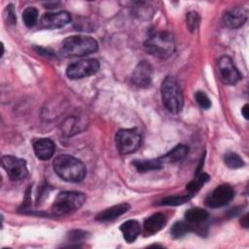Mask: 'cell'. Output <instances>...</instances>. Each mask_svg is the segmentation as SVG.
I'll return each mask as SVG.
<instances>
[{
  "instance_id": "f1b7e54d",
  "label": "cell",
  "mask_w": 249,
  "mask_h": 249,
  "mask_svg": "<svg viewBox=\"0 0 249 249\" xmlns=\"http://www.w3.org/2000/svg\"><path fill=\"white\" fill-rule=\"evenodd\" d=\"M83 233H84V232H82V233H81V231H76L71 232V233H70V236H72L71 238H72V240H73V241H77V240L82 239V238L85 236V234H83Z\"/></svg>"
},
{
  "instance_id": "8992f818",
  "label": "cell",
  "mask_w": 249,
  "mask_h": 249,
  "mask_svg": "<svg viewBox=\"0 0 249 249\" xmlns=\"http://www.w3.org/2000/svg\"><path fill=\"white\" fill-rule=\"evenodd\" d=\"M115 140L120 154H131L137 151L141 145V133L136 128L120 129L116 134Z\"/></svg>"
},
{
  "instance_id": "30bf717a",
  "label": "cell",
  "mask_w": 249,
  "mask_h": 249,
  "mask_svg": "<svg viewBox=\"0 0 249 249\" xmlns=\"http://www.w3.org/2000/svg\"><path fill=\"white\" fill-rule=\"evenodd\" d=\"M218 71L220 79L225 85H234L242 78L231 58L228 55H223L219 58Z\"/></svg>"
},
{
  "instance_id": "7402d4cb",
  "label": "cell",
  "mask_w": 249,
  "mask_h": 249,
  "mask_svg": "<svg viewBox=\"0 0 249 249\" xmlns=\"http://www.w3.org/2000/svg\"><path fill=\"white\" fill-rule=\"evenodd\" d=\"M210 179L209 175L206 173H200L198 174L193 181H191L187 186H186V190L188 192V194L192 195L193 196H195V194Z\"/></svg>"
},
{
  "instance_id": "3957f363",
  "label": "cell",
  "mask_w": 249,
  "mask_h": 249,
  "mask_svg": "<svg viewBox=\"0 0 249 249\" xmlns=\"http://www.w3.org/2000/svg\"><path fill=\"white\" fill-rule=\"evenodd\" d=\"M97 48V42L92 37L74 35L66 38L62 42L59 53L65 57L83 56L96 52Z\"/></svg>"
},
{
  "instance_id": "cb8c5ba5",
  "label": "cell",
  "mask_w": 249,
  "mask_h": 249,
  "mask_svg": "<svg viewBox=\"0 0 249 249\" xmlns=\"http://www.w3.org/2000/svg\"><path fill=\"white\" fill-rule=\"evenodd\" d=\"M224 161L228 167L232 169L240 168L244 165L243 160L236 153H233V152L227 153L224 157Z\"/></svg>"
},
{
  "instance_id": "484cf974",
  "label": "cell",
  "mask_w": 249,
  "mask_h": 249,
  "mask_svg": "<svg viewBox=\"0 0 249 249\" xmlns=\"http://www.w3.org/2000/svg\"><path fill=\"white\" fill-rule=\"evenodd\" d=\"M199 20H200V18L196 12L193 11V12H190L187 14L186 22H187V26L191 32H194L197 28V26L199 24Z\"/></svg>"
},
{
  "instance_id": "9a60e30c",
  "label": "cell",
  "mask_w": 249,
  "mask_h": 249,
  "mask_svg": "<svg viewBox=\"0 0 249 249\" xmlns=\"http://www.w3.org/2000/svg\"><path fill=\"white\" fill-rule=\"evenodd\" d=\"M166 224L165 215L162 213H155L148 217L144 221V233L146 235H152L160 231Z\"/></svg>"
},
{
  "instance_id": "7c38bea8",
  "label": "cell",
  "mask_w": 249,
  "mask_h": 249,
  "mask_svg": "<svg viewBox=\"0 0 249 249\" xmlns=\"http://www.w3.org/2000/svg\"><path fill=\"white\" fill-rule=\"evenodd\" d=\"M71 21V16L68 12L60 11L55 13H46L40 19L41 26L48 29L61 28Z\"/></svg>"
},
{
  "instance_id": "d4e9b609",
  "label": "cell",
  "mask_w": 249,
  "mask_h": 249,
  "mask_svg": "<svg viewBox=\"0 0 249 249\" xmlns=\"http://www.w3.org/2000/svg\"><path fill=\"white\" fill-rule=\"evenodd\" d=\"M193 197L192 195H184V196H167L160 201V205H179L187 202L189 199Z\"/></svg>"
},
{
  "instance_id": "ba28073f",
  "label": "cell",
  "mask_w": 249,
  "mask_h": 249,
  "mask_svg": "<svg viewBox=\"0 0 249 249\" xmlns=\"http://www.w3.org/2000/svg\"><path fill=\"white\" fill-rule=\"evenodd\" d=\"M1 162L2 167L5 169L9 178L13 181H20L24 179L28 174L26 161L22 159L11 155H6L2 157Z\"/></svg>"
},
{
  "instance_id": "52a82bcc",
  "label": "cell",
  "mask_w": 249,
  "mask_h": 249,
  "mask_svg": "<svg viewBox=\"0 0 249 249\" xmlns=\"http://www.w3.org/2000/svg\"><path fill=\"white\" fill-rule=\"evenodd\" d=\"M99 62L95 58H88L71 63L66 69L69 79H82L95 74L99 70Z\"/></svg>"
},
{
  "instance_id": "7a4b0ae2",
  "label": "cell",
  "mask_w": 249,
  "mask_h": 249,
  "mask_svg": "<svg viewBox=\"0 0 249 249\" xmlns=\"http://www.w3.org/2000/svg\"><path fill=\"white\" fill-rule=\"evenodd\" d=\"M144 48L156 57L167 58L175 51L173 35L167 30L152 31L144 43Z\"/></svg>"
},
{
  "instance_id": "4dcf8cb0",
  "label": "cell",
  "mask_w": 249,
  "mask_h": 249,
  "mask_svg": "<svg viewBox=\"0 0 249 249\" xmlns=\"http://www.w3.org/2000/svg\"><path fill=\"white\" fill-rule=\"evenodd\" d=\"M241 113H242L243 117H244L246 120H248V104H245V105L242 107Z\"/></svg>"
},
{
  "instance_id": "2e32d148",
  "label": "cell",
  "mask_w": 249,
  "mask_h": 249,
  "mask_svg": "<svg viewBox=\"0 0 249 249\" xmlns=\"http://www.w3.org/2000/svg\"><path fill=\"white\" fill-rule=\"evenodd\" d=\"M129 208H130V205L128 203H120V204L111 206L107 209H104L100 213H98L95 217V220L102 221V222L114 220V219L122 216L125 212H127L129 210Z\"/></svg>"
},
{
  "instance_id": "d6986e66",
  "label": "cell",
  "mask_w": 249,
  "mask_h": 249,
  "mask_svg": "<svg viewBox=\"0 0 249 249\" xmlns=\"http://www.w3.org/2000/svg\"><path fill=\"white\" fill-rule=\"evenodd\" d=\"M134 167L138 172H147L151 170H158L163 167L160 160L158 159L156 160H134L133 162Z\"/></svg>"
},
{
  "instance_id": "5b68a950",
  "label": "cell",
  "mask_w": 249,
  "mask_h": 249,
  "mask_svg": "<svg viewBox=\"0 0 249 249\" xmlns=\"http://www.w3.org/2000/svg\"><path fill=\"white\" fill-rule=\"evenodd\" d=\"M86 196L79 192L66 191L59 193L52 204L51 210L54 215H65L79 209L85 202Z\"/></svg>"
},
{
  "instance_id": "f546056e",
  "label": "cell",
  "mask_w": 249,
  "mask_h": 249,
  "mask_svg": "<svg viewBox=\"0 0 249 249\" xmlns=\"http://www.w3.org/2000/svg\"><path fill=\"white\" fill-rule=\"evenodd\" d=\"M240 224H241V226H243L244 228H248V214H245V215L241 218Z\"/></svg>"
},
{
  "instance_id": "e0dca14e",
  "label": "cell",
  "mask_w": 249,
  "mask_h": 249,
  "mask_svg": "<svg viewBox=\"0 0 249 249\" xmlns=\"http://www.w3.org/2000/svg\"><path fill=\"white\" fill-rule=\"evenodd\" d=\"M188 153H189V148L185 145L180 144L174 147L171 151H169L164 156L160 157L159 160H160L162 165H164L165 163H173V162L183 160L187 157Z\"/></svg>"
},
{
  "instance_id": "44dd1931",
  "label": "cell",
  "mask_w": 249,
  "mask_h": 249,
  "mask_svg": "<svg viewBox=\"0 0 249 249\" xmlns=\"http://www.w3.org/2000/svg\"><path fill=\"white\" fill-rule=\"evenodd\" d=\"M194 230H195V228L192 226L191 223L179 221V222H176L172 226V228L170 230V233L173 238H179Z\"/></svg>"
},
{
  "instance_id": "277c9868",
  "label": "cell",
  "mask_w": 249,
  "mask_h": 249,
  "mask_svg": "<svg viewBox=\"0 0 249 249\" xmlns=\"http://www.w3.org/2000/svg\"><path fill=\"white\" fill-rule=\"evenodd\" d=\"M160 92L162 103L170 113L177 114L182 110L184 104L183 94L175 78L167 76L162 81Z\"/></svg>"
},
{
  "instance_id": "9c48e42d",
  "label": "cell",
  "mask_w": 249,
  "mask_h": 249,
  "mask_svg": "<svg viewBox=\"0 0 249 249\" xmlns=\"http://www.w3.org/2000/svg\"><path fill=\"white\" fill-rule=\"evenodd\" d=\"M234 196V190L228 184L216 187L205 198V205L210 208H218L228 204Z\"/></svg>"
},
{
  "instance_id": "4fadbf2b",
  "label": "cell",
  "mask_w": 249,
  "mask_h": 249,
  "mask_svg": "<svg viewBox=\"0 0 249 249\" xmlns=\"http://www.w3.org/2000/svg\"><path fill=\"white\" fill-rule=\"evenodd\" d=\"M247 17V9L242 7H234L226 11L223 16V21L229 28H238L246 22Z\"/></svg>"
},
{
  "instance_id": "ac0fdd59",
  "label": "cell",
  "mask_w": 249,
  "mask_h": 249,
  "mask_svg": "<svg viewBox=\"0 0 249 249\" xmlns=\"http://www.w3.org/2000/svg\"><path fill=\"white\" fill-rule=\"evenodd\" d=\"M120 229L123 232L124 238L128 243L133 242L138 237L141 231L140 224L136 220H127L126 222L122 224Z\"/></svg>"
},
{
  "instance_id": "8fae6325",
  "label": "cell",
  "mask_w": 249,
  "mask_h": 249,
  "mask_svg": "<svg viewBox=\"0 0 249 249\" xmlns=\"http://www.w3.org/2000/svg\"><path fill=\"white\" fill-rule=\"evenodd\" d=\"M132 83L138 88H147L151 85L153 80V67L152 65L142 60L134 68L131 76Z\"/></svg>"
},
{
  "instance_id": "6da1fadb",
  "label": "cell",
  "mask_w": 249,
  "mask_h": 249,
  "mask_svg": "<svg viewBox=\"0 0 249 249\" xmlns=\"http://www.w3.org/2000/svg\"><path fill=\"white\" fill-rule=\"evenodd\" d=\"M53 170L62 180L77 183L82 181L87 173L84 163L73 156L59 155L53 163Z\"/></svg>"
},
{
  "instance_id": "83f0119b",
  "label": "cell",
  "mask_w": 249,
  "mask_h": 249,
  "mask_svg": "<svg viewBox=\"0 0 249 249\" xmlns=\"http://www.w3.org/2000/svg\"><path fill=\"white\" fill-rule=\"evenodd\" d=\"M6 13H7V21L10 24H15L17 21V18H16V13L13 5L10 4L6 7Z\"/></svg>"
},
{
  "instance_id": "5bb4252c",
  "label": "cell",
  "mask_w": 249,
  "mask_h": 249,
  "mask_svg": "<svg viewBox=\"0 0 249 249\" xmlns=\"http://www.w3.org/2000/svg\"><path fill=\"white\" fill-rule=\"evenodd\" d=\"M33 150L39 160H48L53 156L55 146L49 138H39L33 141Z\"/></svg>"
},
{
  "instance_id": "4316f807",
  "label": "cell",
  "mask_w": 249,
  "mask_h": 249,
  "mask_svg": "<svg viewBox=\"0 0 249 249\" xmlns=\"http://www.w3.org/2000/svg\"><path fill=\"white\" fill-rule=\"evenodd\" d=\"M195 98L196 103L199 105L200 108L202 109H209L211 107V101L209 97L205 94L203 91H196L195 94Z\"/></svg>"
},
{
  "instance_id": "ffe728a7",
  "label": "cell",
  "mask_w": 249,
  "mask_h": 249,
  "mask_svg": "<svg viewBox=\"0 0 249 249\" xmlns=\"http://www.w3.org/2000/svg\"><path fill=\"white\" fill-rule=\"evenodd\" d=\"M208 212L202 208H190L185 213V219L191 224H199L208 218Z\"/></svg>"
},
{
  "instance_id": "603a6c76",
  "label": "cell",
  "mask_w": 249,
  "mask_h": 249,
  "mask_svg": "<svg viewBox=\"0 0 249 249\" xmlns=\"http://www.w3.org/2000/svg\"><path fill=\"white\" fill-rule=\"evenodd\" d=\"M22 20L27 27H33L38 20V11L34 7L26 8L22 13Z\"/></svg>"
}]
</instances>
